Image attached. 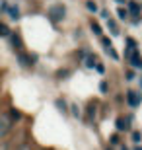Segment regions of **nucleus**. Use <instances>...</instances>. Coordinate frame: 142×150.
<instances>
[{"label":"nucleus","instance_id":"obj_27","mask_svg":"<svg viewBox=\"0 0 142 150\" xmlns=\"http://www.w3.org/2000/svg\"><path fill=\"white\" fill-rule=\"evenodd\" d=\"M99 43H101L103 49H107V47L113 45V41H111V37H107V35H101V37H99Z\"/></svg>","mask_w":142,"mask_h":150},{"label":"nucleus","instance_id":"obj_9","mask_svg":"<svg viewBox=\"0 0 142 150\" xmlns=\"http://www.w3.org/2000/svg\"><path fill=\"white\" fill-rule=\"evenodd\" d=\"M97 61H99L97 55L90 51V53L86 55V59L82 61V64H84V68H86V70H93V68H95V64H97Z\"/></svg>","mask_w":142,"mask_h":150},{"label":"nucleus","instance_id":"obj_22","mask_svg":"<svg viewBox=\"0 0 142 150\" xmlns=\"http://www.w3.org/2000/svg\"><path fill=\"white\" fill-rule=\"evenodd\" d=\"M109 92H111V82L109 80H101V82H99V94L107 96Z\"/></svg>","mask_w":142,"mask_h":150},{"label":"nucleus","instance_id":"obj_13","mask_svg":"<svg viewBox=\"0 0 142 150\" xmlns=\"http://www.w3.org/2000/svg\"><path fill=\"white\" fill-rule=\"evenodd\" d=\"M107 144L109 146H113V148H119L121 144H123V137H121V133H111L109 134V139H107Z\"/></svg>","mask_w":142,"mask_h":150},{"label":"nucleus","instance_id":"obj_18","mask_svg":"<svg viewBox=\"0 0 142 150\" xmlns=\"http://www.w3.org/2000/svg\"><path fill=\"white\" fill-rule=\"evenodd\" d=\"M117 18H119L121 22H129V20H131V14L126 10V6H119V8H117Z\"/></svg>","mask_w":142,"mask_h":150},{"label":"nucleus","instance_id":"obj_26","mask_svg":"<svg viewBox=\"0 0 142 150\" xmlns=\"http://www.w3.org/2000/svg\"><path fill=\"white\" fill-rule=\"evenodd\" d=\"M10 33H12L10 28H8L4 22H0V37H6V39H8V37H10Z\"/></svg>","mask_w":142,"mask_h":150},{"label":"nucleus","instance_id":"obj_6","mask_svg":"<svg viewBox=\"0 0 142 150\" xmlns=\"http://www.w3.org/2000/svg\"><path fill=\"white\" fill-rule=\"evenodd\" d=\"M49 20L53 23H59L60 20H64V16H66V8H64V4H55V6H51L49 8Z\"/></svg>","mask_w":142,"mask_h":150},{"label":"nucleus","instance_id":"obj_7","mask_svg":"<svg viewBox=\"0 0 142 150\" xmlns=\"http://www.w3.org/2000/svg\"><path fill=\"white\" fill-rule=\"evenodd\" d=\"M126 64H129L131 68H134L136 72H142V53H140V47L132 51V55H131V59L126 61Z\"/></svg>","mask_w":142,"mask_h":150},{"label":"nucleus","instance_id":"obj_25","mask_svg":"<svg viewBox=\"0 0 142 150\" xmlns=\"http://www.w3.org/2000/svg\"><path fill=\"white\" fill-rule=\"evenodd\" d=\"M86 8H88V12H92V14H97L99 12V6L93 2V0H86Z\"/></svg>","mask_w":142,"mask_h":150},{"label":"nucleus","instance_id":"obj_34","mask_svg":"<svg viewBox=\"0 0 142 150\" xmlns=\"http://www.w3.org/2000/svg\"><path fill=\"white\" fill-rule=\"evenodd\" d=\"M117 150H131V146H126L125 142H123V144H121V146H119V148H117Z\"/></svg>","mask_w":142,"mask_h":150},{"label":"nucleus","instance_id":"obj_3","mask_svg":"<svg viewBox=\"0 0 142 150\" xmlns=\"http://www.w3.org/2000/svg\"><path fill=\"white\" fill-rule=\"evenodd\" d=\"M14 127H16V123L10 119V115L6 111H0V140L8 139L14 133Z\"/></svg>","mask_w":142,"mask_h":150},{"label":"nucleus","instance_id":"obj_20","mask_svg":"<svg viewBox=\"0 0 142 150\" xmlns=\"http://www.w3.org/2000/svg\"><path fill=\"white\" fill-rule=\"evenodd\" d=\"M131 142L132 144H142V131L140 129H132L131 131Z\"/></svg>","mask_w":142,"mask_h":150},{"label":"nucleus","instance_id":"obj_4","mask_svg":"<svg viewBox=\"0 0 142 150\" xmlns=\"http://www.w3.org/2000/svg\"><path fill=\"white\" fill-rule=\"evenodd\" d=\"M125 103L131 107V109L140 107V103H142V92H140V90H134V88H126L125 90Z\"/></svg>","mask_w":142,"mask_h":150},{"label":"nucleus","instance_id":"obj_35","mask_svg":"<svg viewBox=\"0 0 142 150\" xmlns=\"http://www.w3.org/2000/svg\"><path fill=\"white\" fill-rule=\"evenodd\" d=\"M131 150H142V144H132Z\"/></svg>","mask_w":142,"mask_h":150},{"label":"nucleus","instance_id":"obj_8","mask_svg":"<svg viewBox=\"0 0 142 150\" xmlns=\"http://www.w3.org/2000/svg\"><path fill=\"white\" fill-rule=\"evenodd\" d=\"M126 10H129L131 18H140L142 16V4H138L136 0H129L126 2Z\"/></svg>","mask_w":142,"mask_h":150},{"label":"nucleus","instance_id":"obj_17","mask_svg":"<svg viewBox=\"0 0 142 150\" xmlns=\"http://www.w3.org/2000/svg\"><path fill=\"white\" fill-rule=\"evenodd\" d=\"M6 14L10 16V20H14V22H18L20 20V16H22V12H20V8H18L16 4L8 6V10H6Z\"/></svg>","mask_w":142,"mask_h":150},{"label":"nucleus","instance_id":"obj_5","mask_svg":"<svg viewBox=\"0 0 142 150\" xmlns=\"http://www.w3.org/2000/svg\"><path fill=\"white\" fill-rule=\"evenodd\" d=\"M97 115H99V107H97V101H88L86 107H84V123L88 125H93L97 121Z\"/></svg>","mask_w":142,"mask_h":150},{"label":"nucleus","instance_id":"obj_37","mask_svg":"<svg viewBox=\"0 0 142 150\" xmlns=\"http://www.w3.org/2000/svg\"><path fill=\"white\" fill-rule=\"evenodd\" d=\"M103 150H115V148H113V146H109V144H105V146H103Z\"/></svg>","mask_w":142,"mask_h":150},{"label":"nucleus","instance_id":"obj_30","mask_svg":"<svg viewBox=\"0 0 142 150\" xmlns=\"http://www.w3.org/2000/svg\"><path fill=\"white\" fill-rule=\"evenodd\" d=\"M88 53H90L88 49H78V53H76V59H78L80 62H82L84 59H86V55H88Z\"/></svg>","mask_w":142,"mask_h":150},{"label":"nucleus","instance_id":"obj_2","mask_svg":"<svg viewBox=\"0 0 142 150\" xmlns=\"http://www.w3.org/2000/svg\"><path fill=\"white\" fill-rule=\"evenodd\" d=\"M132 121H134V115L132 113H125V115H117L115 117V131L117 133H131L132 131Z\"/></svg>","mask_w":142,"mask_h":150},{"label":"nucleus","instance_id":"obj_24","mask_svg":"<svg viewBox=\"0 0 142 150\" xmlns=\"http://www.w3.org/2000/svg\"><path fill=\"white\" fill-rule=\"evenodd\" d=\"M103 51H105V55H107V57H111V59H113L115 62H117V61H121V55L117 53V51H115V47H113V45H111V47H107V49H103Z\"/></svg>","mask_w":142,"mask_h":150},{"label":"nucleus","instance_id":"obj_36","mask_svg":"<svg viewBox=\"0 0 142 150\" xmlns=\"http://www.w3.org/2000/svg\"><path fill=\"white\" fill-rule=\"evenodd\" d=\"M115 2H117V4H119V6H123V4H126V0H115Z\"/></svg>","mask_w":142,"mask_h":150},{"label":"nucleus","instance_id":"obj_29","mask_svg":"<svg viewBox=\"0 0 142 150\" xmlns=\"http://www.w3.org/2000/svg\"><path fill=\"white\" fill-rule=\"evenodd\" d=\"M93 70H95L97 74H101V76H103V74L107 72V68H105V64H103V62H99V61H97V64H95V68H93Z\"/></svg>","mask_w":142,"mask_h":150},{"label":"nucleus","instance_id":"obj_15","mask_svg":"<svg viewBox=\"0 0 142 150\" xmlns=\"http://www.w3.org/2000/svg\"><path fill=\"white\" fill-rule=\"evenodd\" d=\"M6 113L10 115V119H12L14 123H20V121L23 119V113L20 111V109H16V107H8V111H6Z\"/></svg>","mask_w":142,"mask_h":150},{"label":"nucleus","instance_id":"obj_14","mask_svg":"<svg viewBox=\"0 0 142 150\" xmlns=\"http://www.w3.org/2000/svg\"><path fill=\"white\" fill-rule=\"evenodd\" d=\"M105 25H107V29H109V33L113 35V37L121 35V29H119V25H117V22H115L113 18H107V20H105Z\"/></svg>","mask_w":142,"mask_h":150},{"label":"nucleus","instance_id":"obj_21","mask_svg":"<svg viewBox=\"0 0 142 150\" xmlns=\"http://www.w3.org/2000/svg\"><path fill=\"white\" fill-rule=\"evenodd\" d=\"M70 74H72L70 68H59L55 72V78L57 80H66V78H70Z\"/></svg>","mask_w":142,"mask_h":150},{"label":"nucleus","instance_id":"obj_10","mask_svg":"<svg viewBox=\"0 0 142 150\" xmlns=\"http://www.w3.org/2000/svg\"><path fill=\"white\" fill-rule=\"evenodd\" d=\"M55 107L62 115H68L70 113V103L66 101V98H55Z\"/></svg>","mask_w":142,"mask_h":150},{"label":"nucleus","instance_id":"obj_1","mask_svg":"<svg viewBox=\"0 0 142 150\" xmlns=\"http://www.w3.org/2000/svg\"><path fill=\"white\" fill-rule=\"evenodd\" d=\"M16 61L23 70H33V67L37 64L39 57L35 53H25V51H16Z\"/></svg>","mask_w":142,"mask_h":150},{"label":"nucleus","instance_id":"obj_23","mask_svg":"<svg viewBox=\"0 0 142 150\" xmlns=\"http://www.w3.org/2000/svg\"><path fill=\"white\" fill-rule=\"evenodd\" d=\"M14 139H4V140H0V150H14Z\"/></svg>","mask_w":142,"mask_h":150},{"label":"nucleus","instance_id":"obj_12","mask_svg":"<svg viewBox=\"0 0 142 150\" xmlns=\"http://www.w3.org/2000/svg\"><path fill=\"white\" fill-rule=\"evenodd\" d=\"M8 39H10V45H12V49H14V53H16V51H23V41L18 33H10Z\"/></svg>","mask_w":142,"mask_h":150},{"label":"nucleus","instance_id":"obj_16","mask_svg":"<svg viewBox=\"0 0 142 150\" xmlns=\"http://www.w3.org/2000/svg\"><path fill=\"white\" fill-rule=\"evenodd\" d=\"M123 76H125V80H126V84H132V82H136V78H138V72L134 70V68H126L125 72H123Z\"/></svg>","mask_w":142,"mask_h":150},{"label":"nucleus","instance_id":"obj_19","mask_svg":"<svg viewBox=\"0 0 142 150\" xmlns=\"http://www.w3.org/2000/svg\"><path fill=\"white\" fill-rule=\"evenodd\" d=\"M90 29H92V33L95 35V37H101V35H103V29H101V25H99L97 22H95V20H90Z\"/></svg>","mask_w":142,"mask_h":150},{"label":"nucleus","instance_id":"obj_28","mask_svg":"<svg viewBox=\"0 0 142 150\" xmlns=\"http://www.w3.org/2000/svg\"><path fill=\"white\" fill-rule=\"evenodd\" d=\"M125 47H129V49H138V43L132 37H125Z\"/></svg>","mask_w":142,"mask_h":150},{"label":"nucleus","instance_id":"obj_38","mask_svg":"<svg viewBox=\"0 0 142 150\" xmlns=\"http://www.w3.org/2000/svg\"><path fill=\"white\" fill-rule=\"evenodd\" d=\"M14 150H16V148H14Z\"/></svg>","mask_w":142,"mask_h":150},{"label":"nucleus","instance_id":"obj_11","mask_svg":"<svg viewBox=\"0 0 142 150\" xmlns=\"http://www.w3.org/2000/svg\"><path fill=\"white\" fill-rule=\"evenodd\" d=\"M68 115H72L76 121H82L84 119V107H80L76 101H72L70 103V113H68Z\"/></svg>","mask_w":142,"mask_h":150},{"label":"nucleus","instance_id":"obj_33","mask_svg":"<svg viewBox=\"0 0 142 150\" xmlns=\"http://www.w3.org/2000/svg\"><path fill=\"white\" fill-rule=\"evenodd\" d=\"M136 84H138V90L142 92V74H138V78H136Z\"/></svg>","mask_w":142,"mask_h":150},{"label":"nucleus","instance_id":"obj_31","mask_svg":"<svg viewBox=\"0 0 142 150\" xmlns=\"http://www.w3.org/2000/svg\"><path fill=\"white\" fill-rule=\"evenodd\" d=\"M8 6H10V4H8L6 0H2V2H0V12H6V10H8Z\"/></svg>","mask_w":142,"mask_h":150},{"label":"nucleus","instance_id":"obj_32","mask_svg":"<svg viewBox=\"0 0 142 150\" xmlns=\"http://www.w3.org/2000/svg\"><path fill=\"white\" fill-rule=\"evenodd\" d=\"M99 16L103 18V20H107V18H111V16H109V12L105 10V8H103V10H99Z\"/></svg>","mask_w":142,"mask_h":150}]
</instances>
